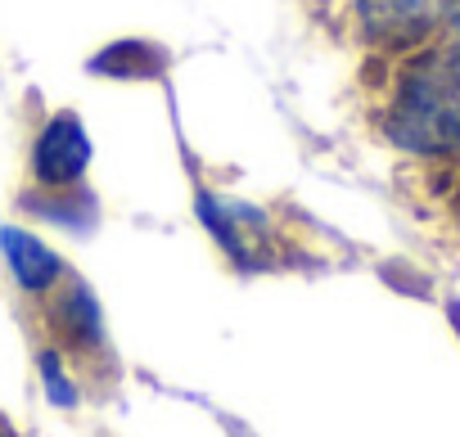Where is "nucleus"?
<instances>
[{
  "label": "nucleus",
  "instance_id": "f03ea898",
  "mask_svg": "<svg viewBox=\"0 0 460 437\" xmlns=\"http://www.w3.org/2000/svg\"><path fill=\"white\" fill-rule=\"evenodd\" d=\"M91 162V140L73 113H55L32 144V176L46 189H73Z\"/></svg>",
  "mask_w": 460,
  "mask_h": 437
},
{
  "label": "nucleus",
  "instance_id": "f257e3e1",
  "mask_svg": "<svg viewBox=\"0 0 460 437\" xmlns=\"http://www.w3.org/2000/svg\"><path fill=\"white\" fill-rule=\"evenodd\" d=\"M384 127H388L393 144H402L411 153H456L460 149V109L438 86L429 59L406 68Z\"/></svg>",
  "mask_w": 460,
  "mask_h": 437
},
{
  "label": "nucleus",
  "instance_id": "7ed1b4c3",
  "mask_svg": "<svg viewBox=\"0 0 460 437\" xmlns=\"http://www.w3.org/2000/svg\"><path fill=\"white\" fill-rule=\"evenodd\" d=\"M442 0H357L361 28L384 46H411L424 41L438 23Z\"/></svg>",
  "mask_w": 460,
  "mask_h": 437
},
{
  "label": "nucleus",
  "instance_id": "6e6552de",
  "mask_svg": "<svg viewBox=\"0 0 460 437\" xmlns=\"http://www.w3.org/2000/svg\"><path fill=\"white\" fill-rule=\"evenodd\" d=\"M41 379H46V388H50V401H55V406H73V401H77V388L64 379V370H59V356H55V352H46V356H41Z\"/></svg>",
  "mask_w": 460,
  "mask_h": 437
},
{
  "label": "nucleus",
  "instance_id": "0eeeda50",
  "mask_svg": "<svg viewBox=\"0 0 460 437\" xmlns=\"http://www.w3.org/2000/svg\"><path fill=\"white\" fill-rule=\"evenodd\" d=\"M50 320H55L59 338H68L73 347H95V343L104 338L100 307H95L91 289H86V284H77V280H73V284H64V293H59V302H55Z\"/></svg>",
  "mask_w": 460,
  "mask_h": 437
},
{
  "label": "nucleus",
  "instance_id": "423d86ee",
  "mask_svg": "<svg viewBox=\"0 0 460 437\" xmlns=\"http://www.w3.org/2000/svg\"><path fill=\"white\" fill-rule=\"evenodd\" d=\"M163 68H167V50H158V46H149V41H136V37L113 41V46H104V50L91 59V73H104V77H113V82H149V77H158Z\"/></svg>",
  "mask_w": 460,
  "mask_h": 437
},
{
  "label": "nucleus",
  "instance_id": "9d476101",
  "mask_svg": "<svg viewBox=\"0 0 460 437\" xmlns=\"http://www.w3.org/2000/svg\"><path fill=\"white\" fill-rule=\"evenodd\" d=\"M0 437H14V433H10V424H5V419H0Z\"/></svg>",
  "mask_w": 460,
  "mask_h": 437
},
{
  "label": "nucleus",
  "instance_id": "39448f33",
  "mask_svg": "<svg viewBox=\"0 0 460 437\" xmlns=\"http://www.w3.org/2000/svg\"><path fill=\"white\" fill-rule=\"evenodd\" d=\"M0 253H5L14 280H19L28 293H46V289L64 275V262H59L37 235H28V231H19V226H0Z\"/></svg>",
  "mask_w": 460,
  "mask_h": 437
},
{
  "label": "nucleus",
  "instance_id": "1a4fd4ad",
  "mask_svg": "<svg viewBox=\"0 0 460 437\" xmlns=\"http://www.w3.org/2000/svg\"><path fill=\"white\" fill-rule=\"evenodd\" d=\"M438 23H447V32H451V37H456V46H460V0H442Z\"/></svg>",
  "mask_w": 460,
  "mask_h": 437
},
{
  "label": "nucleus",
  "instance_id": "20e7f679",
  "mask_svg": "<svg viewBox=\"0 0 460 437\" xmlns=\"http://www.w3.org/2000/svg\"><path fill=\"white\" fill-rule=\"evenodd\" d=\"M199 212H203V226L217 235V244L235 258V262H249V258H258V253L267 249V222H262L258 207L203 198Z\"/></svg>",
  "mask_w": 460,
  "mask_h": 437
}]
</instances>
